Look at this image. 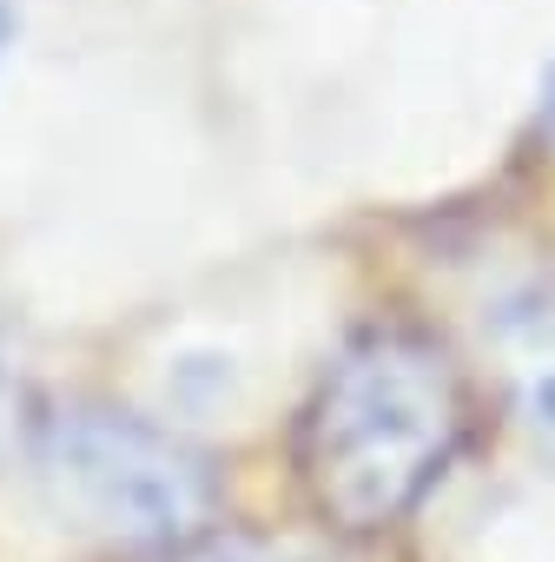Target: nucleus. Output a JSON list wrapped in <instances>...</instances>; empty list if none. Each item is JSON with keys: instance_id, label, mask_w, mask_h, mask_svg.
<instances>
[{"instance_id": "obj_3", "label": "nucleus", "mask_w": 555, "mask_h": 562, "mask_svg": "<svg viewBox=\"0 0 555 562\" xmlns=\"http://www.w3.org/2000/svg\"><path fill=\"white\" fill-rule=\"evenodd\" d=\"M502 364L529 437L555 457V278H542L502 318Z\"/></svg>"}, {"instance_id": "obj_4", "label": "nucleus", "mask_w": 555, "mask_h": 562, "mask_svg": "<svg viewBox=\"0 0 555 562\" xmlns=\"http://www.w3.org/2000/svg\"><path fill=\"white\" fill-rule=\"evenodd\" d=\"M14 430H21V364H14V338H8V325H0V457H8Z\"/></svg>"}, {"instance_id": "obj_7", "label": "nucleus", "mask_w": 555, "mask_h": 562, "mask_svg": "<svg viewBox=\"0 0 555 562\" xmlns=\"http://www.w3.org/2000/svg\"><path fill=\"white\" fill-rule=\"evenodd\" d=\"M542 113H548V126H555V67H548V80H542Z\"/></svg>"}, {"instance_id": "obj_2", "label": "nucleus", "mask_w": 555, "mask_h": 562, "mask_svg": "<svg viewBox=\"0 0 555 562\" xmlns=\"http://www.w3.org/2000/svg\"><path fill=\"white\" fill-rule=\"evenodd\" d=\"M41 490L54 516L113 549H172L212 509V470L172 430L133 411H60L41 437Z\"/></svg>"}, {"instance_id": "obj_5", "label": "nucleus", "mask_w": 555, "mask_h": 562, "mask_svg": "<svg viewBox=\"0 0 555 562\" xmlns=\"http://www.w3.org/2000/svg\"><path fill=\"white\" fill-rule=\"evenodd\" d=\"M179 562H271L258 542H192Z\"/></svg>"}, {"instance_id": "obj_1", "label": "nucleus", "mask_w": 555, "mask_h": 562, "mask_svg": "<svg viewBox=\"0 0 555 562\" xmlns=\"http://www.w3.org/2000/svg\"><path fill=\"white\" fill-rule=\"evenodd\" d=\"M463 391L437 345L410 331L358 338L305 404L298 476L325 522L364 536L397 522L450 463Z\"/></svg>"}, {"instance_id": "obj_6", "label": "nucleus", "mask_w": 555, "mask_h": 562, "mask_svg": "<svg viewBox=\"0 0 555 562\" xmlns=\"http://www.w3.org/2000/svg\"><path fill=\"white\" fill-rule=\"evenodd\" d=\"M8 41H14V8L0 0V60H8Z\"/></svg>"}]
</instances>
